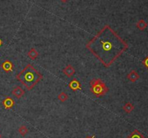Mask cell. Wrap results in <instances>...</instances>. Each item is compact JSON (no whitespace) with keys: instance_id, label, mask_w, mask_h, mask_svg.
<instances>
[{"instance_id":"1","label":"cell","mask_w":148,"mask_h":138,"mask_svg":"<svg viewBox=\"0 0 148 138\" xmlns=\"http://www.w3.org/2000/svg\"><path fill=\"white\" fill-rule=\"evenodd\" d=\"M128 44L108 25L86 44V48L105 67H109L128 49Z\"/></svg>"},{"instance_id":"2","label":"cell","mask_w":148,"mask_h":138,"mask_svg":"<svg viewBox=\"0 0 148 138\" xmlns=\"http://www.w3.org/2000/svg\"><path fill=\"white\" fill-rule=\"evenodd\" d=\"M42 77L43 75L38 72L32 64H28L16 76L17 80L28 91L33 89V87L41 81Z\"/></svg>"},{"instance_id":"3","label":"cell","mask_w":148,"mask_h":138,"mask_svg":"<svg viewBox=\"0 0 148 138\" xmlns=\"http://www.w3.org/2000/svg\"><path fill=\"white\" fill-rule=\"evenodd\" d=\"M91 91L96 97H101L105 95L108 91V88L106 86L104 82L101 79L94 78L90 82Z\"/></svg>"},{"instance_id":"4","label":"cell","mask_w":148,"mask_h":138,"mask_svg":"<svg viewBox=\"0 0 148 138\" xmlns=\"http://www.w3.org/2000/svg\"><path fill=\"white\" fill-rule=\"evenodd\" d=\"M69 88L73 91H77L78 90H81V84L80 82L76 79L71 80L69 83Z\"/></svg>"},{"instance_id":"5","label":"cell","mask_w":148,"mask_h":138,"mask_svg":"<svg viewBox=\"0 0 148 138\" xmlns=\"http://www.w3.org/2000/svg\"><path fill=\"white\" fill-rule=\"evenodd\" d=\"M2 70H4L6 72H10L13 70V64H12V62H10L9 60H6V61L4 62L1 65Z\"/></svg>"},{"instance_id":"6","label":"cell","mask_w":148,"mask_h":138,"mask_svg":"<svg viewBox=\"0 0 148 138\" xmlns=\"http://www.w3.org/2000/svg\"><path fill=\"white\" fill-rule=\"evenodd\" d=\"M2 104H3L4 107H5L6 109H10L15 105V101L10 97H7V98H5L2 101Z\"/></svg>"},{"instance_id":"7","label":"cell","mask_w":148,"mask_h":138,"mask_svg":"<svg viewBox=\"0 0 148 138\" xmlns=\"http://www.w3.org/2000/svg\"><path fill=\"white\" fill-rule=\"evenodd\" d=\"M63 73L65 74L67 77H71L74 75V74L75 73V70H74V67L71 65V64H69L67 65L65 68H64L63 70Z\"/></svg>"},{"instance_id":"8","label":"cell","mask_w":148,"mask_h":138,"mask_svg":"<svg viewBox=\"0 0 148 138\" xmlns=\"http://www.w3.org/2000/svg\"><path fill=\"white\" fill-rule=\"evenodd\" d=\"M12 95H13L15 97H16L17 98H20L21 97L24 95V94H25V91H24V90L22 89L21 87L17 86L15 87V88L13 89V91H12Z\"/></svg>"},{"instance_id":"9","label":"cell","mask_w":148,"mask_h":138,"mask_svg":"<svg viewBox=\"0 0 148 138\" xmlns=\"http://www.w3.org/2000/svg\"><path fill=\"white\" fill-rule=\"evenodd\" d=\"M127 78L130 80L131 82H135L139 78V75L135 70H132L130 72L129 74H128Z\"/></svg>"},{"instance_id":"10","label":"cell","mask_w":148,"mask_h":138,"mask_svg":"<svg viewBox=\"0 0 148 138\" xmlns=\"http://www.w3.org/2000/svg\"><path fill=\"white\" fill-rule=\"evenodd\" d=\"M28 56L30 60H36V59L39 57V52L36 51V49L32 48V49L28 51Z\"/></svg>"},{"instance_id":"11","label":"cell","mask_w":148,"mask_h":138,"mask_svg":"<svg viewBox=\"0 0 148 138\" xmlns=\"http://www.w3.org/2000/svg\"><path fill=\"white\" fill-rule=\"evenodd\" d=\"M136 26L140 30H143L145 29H146V28L147 27V23L144 20H139L137 22Z\"/></svg>"},{"instance_id":"12","label":"cell","mask_w":148,"mask_h":138,"mask_svg":"<svg viewBox=\"0 0 148 138\" xmlns=\"http://www.w3.org/2000/svg\"><path fill=\"white\" fill-rule=\"evenodd\" d=\"M134 108V106L132 105L131 103H126L124 106H123V109L126 113L129 114L132 112Z\"/></svg>"},{"instance_id":"13","label":"cell","mask_w":148,"mask_h":138,"mask_svg":"<svg viewBox=\"0 0 148 138\" xmlns=\"http://www.w3.org/2000/svg\"><path fill=\"white\" fill-rule=\"evenodd\" d=\"M127 138H145L143 135H142L140 132H139L138 130H134V132H132L131 133V135L127 137Z\"/></svg>"},{"instance_id":"14","label":"cell","mask_w":148,"mask_h":138,"mask_svg":"<svg viewBox=\"0 0 148 138\" xmlns=\"http://www.w3.org/2000/svg\"><path fill=\"white\" fill-rule=\"evenodd\" d=\"M18 132H19V133L20 134V135H22V136H25V135L28 134V128L26 127V126H25V125H22V126H20L19 129H18Z\"/></svg>"},{"instance_id":"15","label":"cell","mask_w":148,"mask_h":138,"mask_svg":"<svg viewBox=\"0 0 148 138\" xmlns=\"http://www.w3.org/2000/svg\"><path fill=\"white\" fill-rule=\"evenodd\" d=\"M68 95L65 93L64 92H61L58 95V99L61 102H65L67 99H68Z\"/></svg>"},{"instance_id":"16","label":"cell","mask_w":148,"mask_h":138,"mask_svg":"<svg viewBox=\"0 0 148 138\" xmlns=\"http://www.w3.org/2000/svg\"><path fill=\"white\" fill-rule=\"evenodd\" d=\"M142 64H143L145 67L148 68V57H147L146 58L142 61Z\"/></svg>"},{"instance_id":"17","label":"cell","mask_w":148,"mask_h":138,"mask_svg":"<svg viewBox=\"0 0 148 138\" xmlns=\"http://www.w3.org/2000/svg\"><path fill=\"white\" fill-rule=\"evenodd\" d=\"M61 2H63V3H66V2H67L69 1V0H60Z\"/></svg>"},{"instance_id":"18","label":"cell","mask_w":148,"mask_h":138,"mask_svg":"<svg viewBox=\"0 0 148 138\" xmlns=\"http://www.w3.org/2000/svg\"><path fill=\"white\" fill-rule=\"evenodd\" d=\"M86 138H95V136L94 135H93V136H90V137H87Z\"/></svg>"},{"instance_id":"19","label":"cell","mask_w":148,"mask_h":138,"mask_svg":"<svg viewBox=\"0 0 148 138\" xmlns=\"http://www.w3.org/2000/svg\"><path fill=\"white\" fill-rule=\"evenodd\" d=\"M2 41L0 39V46H2Z\"/></svg>"},{"instance_id":"20","label":"cell","mask_w":148,"mask_h":138,"mask_svg":"<svg viewBox=\"0 0 148 138\" xmlns=\"http://www.w3.org/2000/svg\"><path fill=\"white\" fill-rule=\"evenodd\" d=\"M0 138H1V135H0Z\"/></svg>"}]
</instances>
